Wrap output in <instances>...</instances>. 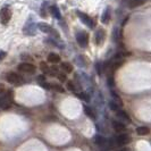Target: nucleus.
Here are the masks:
<instances>
[{"mask_svg":"<svg viewBox=\"0 0 151 151\" xmlns=\"http://www.w3.org/2000/svg\"><path fill=\"white\" fill-rule=\"evenodd\" d=\"M76 96L80 99H82L84 101H90V98H89V94L84 93V92H81V93H76Z\"/></svg>","mask_w":151,"mask_h":151,"instance_id":"obj_22","label":"nucleus"},{"mask_svg":"<svg viewBox=\"0 0 151 151\" xmlns=\"http://www.w3.org/2000/svg\"><path fill=\"white\" fill-rule=\"evenodd\" d=\"M17 69L22 73H26V74H33L35 72V66L32 65L30 63H22L18 65Z\"/></svg>","mask_w":151,"mask_h":151,"instance_id":"obj_7","label":"nucleus"},{"mask_svg":"<svg viewBox=\"0 0 151 151\" xmlns=\"http://www.w3.org/2000/svg\"><path fill=\"white\" fill-rule=\"evenodd\" d=\"M122 151H126V150H122Z\"/></svg>","mask_w":151,"mask_h":151,"instance_id":"obj_31","label":"nucleus"},{"mask_svg":"<svg viewBox=\"0 0 151 151\" xmlns=\"http://www.w3.org/2000/svg\"><path fill=\"white\" fill-rule=\"evenodd\" d=\"M38 29L41 31V32H43V33H47V34H52V35L58 37L57 32L53 30V29L50 26V25H49V24H45V23H39Z\"/></svg>","mask_w":151,"mask_h":151,"instance_id":"obj_8","label":"nucleus"},{"mask_svg":"<svg viewBox=\"0 0 151 151\" xmlns=\"http://www.w3.org/2000/svg\"><path fill=\"white\" fill-rule=\"evenodd\" d=\"M6 78L9 83L14 84V85H21L24 83V78L17 73H8Z\"/></svg>","mask_w":151,"mask_h":151,"instance_id":"obj_3","label":"nucleus"},{"mask_svg":"<svg viewBox=\"0 0 151 151\" xmlns=\"http://www.w3.org/2000/svg\"><path fill=\"white\" fill-rule=\"evenodd\" d=\"M109 108L113 110V111H117V110H119V105L118 104H116L115 101H110L109 102Z\"/></svg>","mask_w":151,"mask_h":151,"instance_id":"obj_20","label":"nucleus"},{"mask_svg":"<svg viewBox=\"0 0 151 151\" xmlns=\"http://www.w3.org/2000/svg\"><path fill=\"white\" fill-rule=\"evenodd\" d=\"M6 57V52L5 51H0V61H2Z\"/></svg>","mask_w":151,"mask_h":151,"instance_id":"obj_29","label":"nucleus"},{"mask_svg":"<svg viewBox=\"0 0 151 151\" xmlns=\"http://www.w3.org/2000/svg\"><path fill=\"white\" fill-rule=\"evenodd\" d=\"M50 86H51V88H52L55 91H57V92H60V93L65 92L64 88H63L61 85H59V84H50Z\"/></svg>","mask_w":151,"mask_h":151,"instance_id":"obj_21","label":"nucleus"},{"mask_svg":"<svg viewBox=\"0 0 151 151\" xmlns=\"http://www.w3.org/2000/svg\"><path fill=\"white\" fill-rule=\"evenodd\" d=\"M57 77H58V80H59L60 82H66V75H65V74L58 73V74H57Z\"/></svg>","mask_w":151,"mask_h":151,"instance_id":"obj_28","label":"nucleus"},{"mask_svg":"<svg viewBox=\"0 0 151 151\" xmlns=\"http://www.w3.org/2000/svg\"><path fill=\"white\" fill-rule=\"evenodd\" d=\"M67 89L69 91H72V92H76L75 85L73 84V82H70V81H68L67 82Z\"/></svg>","mask_w":151,"mask_h":151,"instance_id":"obj_25","label":"nucleus"},{"mask_svg":"<svg viewBox=\"0 0 151 151\" xmlns=\"http://www.w3.org/2000/svg\"><path fill=\"white\" fill-rule=\"evenodd\" d=\"M110 17H111V9H110V7H107L105 9V12L102 13L101 22L104 23V24H107V23L110 21Z\"/></svg>","mask_w":151,"mask_h":151,"instance_id":"obj_13","label":"nucleus"},{"mask_svg":"<svg viewBox=\"0 0 151 151\" xmlns=\"http://www.w3.org/2000/svg\"><path fill=\"white\" fill-rule=\"evenodd\" d=\"M76 41L80 47L82 48H85L88 43H89V34L84 31H80L77 34H76Z\"/></svg>","mask_w":151,"mask_h":151,"instance_id":"obj_4","label":"nucleus"},{"mask_svg":"<svg viewBox=\"0 0 151 151\" xmlns=\"http://www.w3.org/2000/svg\"><path fill=\"white\" fill-rule=\"evenodd\" d=\"M94 143L97 144L98 147H100L104 150H109L114 147V144L111 143L110 139H106L102 135H96L94 136Z\"/></svg>","mask_w":151,"mask_h":151,"instance_id":"obj_2","label":"nucleus"},{"mask_svg":"<svg viewBox=\"0 0 151 151\" xmlns=\"http://www.w3.org/2000/svg\"><path fill=\"white\" fill-rule=\"evenodd\" d=\"M111 125L116 132H124L126 129V125L124 123H122L121 121H114Z\"/></svg>","mask_w":151,"mask_h":151,"instance_id":"obj_14","label":"nucleus"},{"mask_svg":"<svg viewBox=\"0 0 151 151\" xmlns=\"http://www.w3.org/2000/svg\"><path fill=\"white\" fill-rule=\"evenodd\" d=\"M61 69L65 72V73H72V70H73V66L69 64V63H63L61 64Z\"/></svg>","mask_w":151,"mask_h":151,"instance_id":"obj_19","label":"nucleus"},{"mask_svg":"<svg viewBox=\"0 0 151 151\" xmlns=\"http://www.w3.org/2000/svg\"><path fill=\"white\" fill-rule=\"evenodd\" d=\"M102 69H104V64L98 63V64H97V72H98L99 75H101V74H102Z\"/></svg>","mask_w":151,"mask_h":151,"instance_id":"obj_26","label":"nucleus"},{"mask_svg":"<svg viewBox=\"0 0 151 151\" xmlns=\"http://www.w3.org/2000/svg\"><path fill=\"white\" fill-rule=\"evenodd\" d=\"M77 13V16H78V18L82 21V23H84L85 25H88L90 29H94V21L91 18L89 15H86V14H84V13H82V12H76Z\"/></svg>","mask_w":151,"mask_h":151,"instance_id":"obj_6","label":"nucleus"},{"mask_svg":"<svg viewBox=\"0 0 151 151\" xmlns=\"http://www.w3.org/2000/svg\"><path fill=\"white\" fill-rule=\"evenodd\" d=\"M83 109H84V113H85V115H88L90 118L94 119V118L97 117V115H96V113H94V110H93L90 106H84Z\"/></svg>","mask_w":151,"mask_h":151,"instance_id":"obj_15","label":"nucleus"},{"mask_svg":"<svg viewBox=\"0 0 151 151\" xmlns=\"http://www.w3.org/2000/svg\"><path fill=\"white\" fill-rule=\"evenodd\" d=\"M12 18V12L8 7H4L0 10V22L4 25H7Z\"/></svg>","mask_w":151,"mask_h":151,"instance_id":"obj_5","label":"nucleus"},{"mask_svg":"<svg viewBox=\"0 0 151 151\" xmlns=\"http://www.w3.org/2000/svg\"><path fill=\"white\" fill-rule=\"evenodd\" d=\"M48 61L49 63H52V64H58L60 61V57L57 55V53H49L48 56Z\"/></svg>","mask_w":151,"mask_h":151,"instance_id":"obj_16","label":"nucleus"},{"mask_svg":"<svg viewBox=\"0 0 151 151\" xmlns=\"http://www.w3.org/2000/svg\"><path fill=\"white\" fill-rule=\"evenodd\" d=\"M96 42H97V45H102V42H104V40L106 38V34H105V31L104 30H98L97 31V33H96Z\"/></svg>","mask_w":151,"mask_h":151,"instance_id":"obj_12","label":"nucleus"},{"mask_svg":"<svg viewBox=\"0 0 151 151\" xmlns=\"http://www.w3.org/2000/svg\"><path fill=\"white\" fill-rule=\"evenodd\" d=\"M116 116L118 117V119L122 122V123H129L131 122V118L127 115L126 111H123V110H117L116 111Z\"/></svg>","mask_w":151,"mask_h":151,"instance_id":"obj_11","label":"nucleus"},{"mask_svg":"<svg viewBox=\"0 0 151 151\" xmlns=\"http://www.w3.org/2000/svg\"><path fill=\"white\" fill-rule=\"evenodd\" d=\"M38 82H39V84H41L42 86H43V84H45L47 82H45V76L43 75H40V76H38Z\"/></svg>","mask_w":151,"mask_h":151,"instance_id":"obj_27","label":"nucleus"},{"mask_svg":"<svg viewBox=\"0 0 151 151\" xmlns=\"http://www.w3.org/2000/svg\"><path fill=\"white\" fill-rule=\"evenodd\" d=\"M136 133L141 136L148 135L150 133V129H149V127H145V126H140L136 129Z\"/></svg>","mask_w":151,"mask_h":151,"instance_id":"obj_18","label":"nucleus"},{"mask_svg":"<svg viewBox=\"0 0 151 151\" xmlns=\"http://www.w3.org/2000/svg\"><path fill=\"white\" fill-rule=\"evenodd\" d=\"M116 142H117L118 145H126V144H129L131 142V137L127 134H125V133H122L119 135H117Z\"/></svg>","mask_w":151,"mask_h":151,"instance_id":"obj_9","label":"nucleus"},{"mask_svg":"<svg viewBox=\"0 0 151 151\" xmlns=\"http://www.w3.org/2000/svg\"><path fill=\"white\" fill-rule=\"evenodd\" d=\"M110 93H111V97H113L114 101H115L116 104H118V105H122V100L119 99V97H118V94H117L116 92H114V91H111Z\"/></svg>","mask_w":151,"mask_h":151,"instance_id":"obj_23","label":"nucleus"},{"mask_svg":"<svg viewBox=\"0 0 151 151\" xmlns=\"http://www.w3.org/2000/svg\"><path fill=\"white\" fill-rule=\"evenodd\" d=\"M50 13H51V15H52L55 18H57V19H60L61 18V14L57 6H51V7H50Z\"/></svg>","mask_w":151,"mask_h":151,"instance_id":"obj_17","label":"nucleus"},{"mask_svg":"<svg viewBox=\"0 0 151 151\" xmlns=\"http://www.w3.org/2000/svg\"><path fill=\"white\" fill-rule=\"evenodd\" d=\"M5 92V85L4 84H0V94H2Z\"/></svg>","mask_w":151,"mask_h":151,"instance_id":"obj_30","label":"nucleus"},{"mask_svg":"<svg viewBox=\"0 0 151 151\" xmlns=\"http://www.w3.org/2000/svg\"><path fill=\"white\" fill-rule=\"evenodd\" d=\"M124 2L125 6H127L129 8H136L141 5H143L145 2V0H122Z\"/></svg>","mask_w":151,"mask_h":151,"instance_id":"obj_10","label":"nucleus"},{"mask_svg":"<svg viewBox=\"0 0 151 151\" xmlns=\"http://www.w3.org/2000/svg\"><path fill=\"white\" fill-rule=\"evenodd\" d=\"M14 101V93L13 91H7L4 92L2 94H0V109L6 110L8 108H10Z\"/></svg>","mask_w":151,"mask_h":151,"instance_id":"obj_1","label":"nucleus"},{"mask_svg":"<svg viewBox=\"0 0 151 151\" xmlns=\"http://www.w3.org/2000/svg\"><path fill=\"white\" fill-rule=\"evenodd\" d=\"M40 67H41V70L45 73V74H49V72H50V68L47 66V64L45 63H41L40 64Z\"/></svg>","mask_w":151,"mask_h":151,"instance_id":"obj_24","label":"nucleus"}]
</instances>
